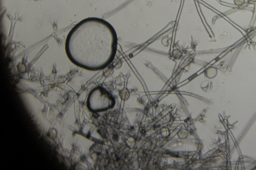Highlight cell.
Wrapping results in <instances>:
<instances>
[{"label":"cell","mask_w":256,"mask_h":170,"mask_svg":"<svg viewBox=\"0 0 256 170\" xmlns=\"http://www.w3.org/2000/svg\"><path fill=\"white\" fill-rule=\"evenodd\" d=\"M118 45L113 27L104 20L89 18L71 29L65 43V50L70 61L91 71L106 68L115 56Z\"/></svg>","instance_id":"cell-1"},{"label":"cell","mask_w":256,"mask_h":170,"mask_svg":"<svg viewBox=\"0 0 256 170\" xmlns=\"http://www.w3.org/2000/svg\"><path fill=\"white\" fill-rule=\"evenodd\" d=\"M114 104V99L111 95L100 86L93 89L88 97V108L93 112L106 110L113 107Z\"/></svg>","instance_id":"cell-2"}]
</instances>
